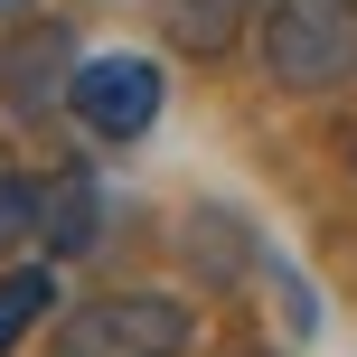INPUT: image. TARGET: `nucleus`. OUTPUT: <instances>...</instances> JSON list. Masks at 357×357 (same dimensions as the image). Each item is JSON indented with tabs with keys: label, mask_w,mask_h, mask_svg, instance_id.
<instances>
[{
	"label": "nucleus",
	"mask_w": 357,
	"mask_h": 357,
	"mask_svg": "<svg viewBox=\"0 0 357 357\" xmlns=\"http://www.w3.org/2000/svg\"><path fill=\"white\" fill-rule=\"evenodd\" d=\"M254 56L282 94H339L357 85V0H264Z\"/></svg>",
	"instance_id": "obj_1"
},
{
	"label": "nucleus",
	"mask_w": 357,
	"mask_h": 357,
	"mask_svg": "<svg viewBox=\"0 0 357 357\" xmlns=\"http://www.w3.org/2000/svg\"><path fill=\"white\" fill-rule=\"evenodd\" d=\"M197 339V310L160 282H123V291H94L75 301L66 320L47 329V357H178Z\"/></svg>",
	"instance_id": "obj_2"
},
{
	"label": "nucleus",
	"mask_w": 357,
	"mask_h": 357,
	"mask_svg": "<svg viewBox=\"0 0 357 357\" xmlns=\"http://www.w3.org/2000/svg\"><path fill=\"white\" fill-rule=\"evenodd\" d=\"M160 104H169V85H160L151 56H75V75H66V123L104 151L142 142L160 123Z\"/></svg>",
	"instance_id": "obj_3"
},
{
	"label": "nucleus",
	"mask_w": 357,
	"mask_h": 357,
	"mask_svg": "<svg viewBox=\"0 0 357 357\" xmlns=\"http://www.w3.org/2000/svg\"><path fill=\"white\" fill-rule=\"evenodd\" d=\"M66 75H75V29L19 10V29L0 38V104L19 123H56L66 113Z\"/></svg>",
	"instance_id": "obj_4"
},
{
	"label": "nucleus",
	"mask_w": 357,
	"mask_h": 357,
	"mask_svg": "<svg viewBox=\"0 0 357 357\" xmlns=\"http://www.w3.org/2000/svg\"><path fill=\"white\" fill-rule=\"evenodd\" d=\"M104 235V178L94 160H66L38 178V245H47V264H75V254Z\"/></svg>",
	"instance_id": "obj_5"
},
{
	"label": "nucleus",
	"mask_w": 357,
	"mask_h": 357,
	"mask_svg": "<svg viewBox=\"0 0 357 357\" xmlns=\"http://www.w3.org/2000/svg\"><path fill=\"white\" fill-rule=\"evenodd\" d=\"M254 10H264V0H151L169 56H197V66H216V56L245 47V38H254Z\"/></svg>",
	"instance_id": "obj_6"
},
{
	"label": "nucleus",
	"mask_w": 357,
	"mask_h": 357,
	"mask_svg": "<svg viewBox=\"0 0 357 357\" xmlns=\"http://www.w3.org/2000/svg\"><path fill=\"white\" fill-rule=\"evenodd\" d=\"M47 320H56V264H10L0 273V357L19 339H38Z\"/></svg>",
	"instance_id": "obj_7"
},
{
	"label": "nucleus",
	"mask_w": 357,
	"mask_h": 357,
	"mask_svg": "<svg viewBox=\"0 0 357 357\" xmlns=\"http://www.w3.org/2000/svg\"><path fill=\"white\" fill-rule=\"evenodd\" d=\"M19 235H38V178L0 160V264H10V245H19Z\"/></svg>",
	"instance_id": "obj_8"
},
{
	"label": "nucleus",
	"mask_w": 357,
	"mask_h": 357,
	"mask_svg": "<svg viewBox=\"0 0 357 357\" xmlns=\"http://www.w3.org/2000/svg\"><path fill=\"white\" fill-rule=\"evenodd\" d=\"M19 10H38V0H0V19H19Z\"/></svg>",
	"instance_id": "obj_9"
},
{
	"label": "nucleus",
	"mask_w": 357,
	"mask_h": 357,
	"mask_svg": "<svg viewBox=\"0 0 357 357\" xmlns=\"http://www.w3.org/2000/svg\"><path fill=\"white\" fill-rule=\"evenodd\" d=\"M245 357H264V348H245Z\"/></svg>",
	"instance_id": "obj_10"
}]
</instances>
